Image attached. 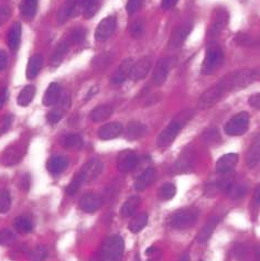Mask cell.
Wrapping results in <instances>:
<instances>
[{"instance_id":"obj_21","label":"cell","mask_w":260,"mask_h":261,"mask_svg":"<svg viewBox=\"0 0 260 261\" xmlns=\"http://www.w3.org/2000/svg\"><path fill=\"white\" fill-rule=\"evenodd\" d=\"M134 64L135 63H134V60H132V59L124 60L123 62H121V64L119 65L118 70L116 71L115 74L113 75V79H112L113 84L119 85V84H123L124 82H126V80L130 76L132 66H134Z\"/></svg>"},{"instance_id":"obj_41","label":"cell","mask_w":260,"mask_h":261,"mask_svg":"<svg viewBox=\"0 0 260 261\" xmlns=\"http://www.w3.org/2000/svg\"><path fill=\"white\" fill-rule=\"evenodd\" d=\"M176 193V187L172 183H165L159 190V197L163 199V201H169V199L173 198Z\"/></svg>"},{"instance_id":"obj_1","label":"cell","mask_w":260,"mask_h":261,"mask_svg":"<svg viewBox=\"0 0 260 261\" xmlns=\"http://www.w3.org/2000/svg\"><path fill=\"white\" fill-rule=\"evenodd\" d=\"M255 82L252 70H239L225 75L218 83L225 92H236L246 88Z\"/></svg>"},{"instance_id":"obj_18","label":"cell","mask_w":260,"mask_h":261,"mask_svg":"<svg viewBox=\"0 0 260 261\" xmlns=\"http://www.w3.org/2000/svg\"><path fill=\"white\" fill-rule=\"evenodd\" d=\"M192 30V25L187 24L184 26H181L171 33V37L169 39V47L171 49H178L183 46L186 38L189 37L190 32Z\"/></svg>"},{"instance_id":"obj_31","label":"cell","mask_w":260,"mask_h":261,"mask_svg":"<svg viewBox=\"0 0 260 261\" xmlns=\"http://www.w3.org/2000/svg\"><path fill=\"white\" fill-rule=\"evenodd\" d=\"M114 109L109 105H101V106H97L92 110L91 119L94 123H103V121H106L112 117Z\"/></svg>"},{"instance_id":"obj_43","label":"cell","mask_w":260,"mask_h":261,"mask_svg":"<svg viewBox=\"0 0 260 261\" xmlns=\"http://www.w3.org/2000/svg\"><path fill=\"white\" fill-rule=\"evenodd\" d=\"M87 35V30L85 28L83 27H76L74 28L73 30L71 32V38H70V42L73 43H82L83 41L85 40Z\"/></svg>"},{"instance_id":"obj_59","label":"cell","mask_w":260,"mask_h":261,"mask_svg":"<svg viewBox=\"0 0 260 261\" xmlns=\"http://www.w3.org/2000/svg\"><path fill=\"white\" fill-rule=\"evenodd\" d=\"M255 202L260 205V186L257 187V190L255 192Z\"/></svg>"},{"instance_id":"obj_14","label":"cell","mask_w":260,"mask_h":261,"mask_svg":"<svg viewBox=\"0 0 260 261\" xmlns=\"http://www.w3.org/2000/svg\"><path fill=\"white\" fill-rule=\"evenodd\" d=\"M102 170H103V163L101 162V160L92 159L88 161L84 166H83L77 174L81 176V179L84 183L93 182L101 175Z\"/></svg>"},{"instance_id":"obj_29","label":"cell","mask_w":260,"mask_h":261,"mask_svg":"<svg viewBox=\"0 0 260 261\" xmlns=\"http://www.w3.org/2000/svg\"><path fill=\"white\" fill-rule=\"evenodd\" d=\"M43 65V58L41 54H35L29 59V62L27 65L26 76L28 80H33L40 73Z\"/></svg>"},{"instance_id":"obj_57","label":"cell","mask_w":260,"mask_h":261,"mask_svg":"<svg viewBox=\"0 0 260 261\" xmlns=\"http://www.w3.org/2000/svg\"><path fill=\"white\" fill-rule=\"evenodd\" d=\"M98 91H99V88L97 87V86H93L92 88H91V91L88 92V94L86 95V101H88V99H91L94 95H95V94H97L98 93Z\"/></svg>"},{"instance_id":"obj_17","label":"cell","mask_w":260,"mask_h":261,"mask_svg":"<svg viewBox=\"0 0 260 261\" xmlns=\"http://www.w3.org/2000/svg\"><path fill=\"white\" fill-rule=\"evenodd\" d=\"M260 161V133L252 137L246 152V163L250 169L255 168Z\"/></svg>"},{"instance_id":"obj_5","label":"cell","mask_w":260,"mask_h":261,"mask_svg":"<svg viewBox=\"0 0 260 261\" xmlns=\"http://www.w3.org/2000/svg\"><path fill=\"white\" fill-rule=\"evenodd\" d=\"M248 127H249V116L246 112H241L228 120V123L225 125V132L231 137L241 136L248 130Z\"/></svg>"},{"instance_id":"obj_52","label":"cell","mask_w":260,"mask_h":261,"mask_svg":"<svg viewBox=\"0 0 260 261\" xmlns=\"http://www.w3.org/2000/svg\"><path fill=\"white\" fill-rule=\"evenodd\" d=\"M20 187L24 190L25 192L29 191L30 188V175L29 174H25L24 176L21 177L20 180Z\"/></svg>"},{"instance_id":"obj_20","label":"cell","mask_w":260,"mask_h":261,"mask_svg":"<svg viewBox=\"0 0 260 261\" xmlns=\"http://www.w3.org/2000/svg\"><path fill=\"white\" fill-rule=\"evenodd\" d=\"M124 132V127L120 123H108L106 125L102 126L101 128L97 130L98 137L102 140H110V139H115L119 137L121 133Z\"/></svg>"},{"instance_id":"obj_8","label":"cell","mask_w":260,"mask_h":261,"mask_svg":"<svg viewBox=\"0 0 260 261\" xmlns=\"http://www.w3.org/2000/svg\"><path fill=\"white\" fill-rule=\"evenodd\" d=\"M174 63H175V59L171 57L162 58L158 61L156 68H154L153 76H152V82L154 85L161 86L164 84Z\"/></svg>"},{"instance_id":"obj_23","label":"cell","mask_w":260,"mask_h":261,"mask_svg":"<svg viewBox=\"0 0 260 261\" xmlns=\"http://www.w3.org/2000/svg\"><path fill=\"white\" fill-rule=\"evenodd\" d=\"M238 162V154L236 153H227L220 157L216 162V171L218 173H228L233 171V169Z\"/></svg>"},{"instance_id":"obj_22","label":"cell","mask_w":260,"mask_h":261,"mask_svg":"<svg viewBox=\"0 0 260 261\" xmlns=\"http://www.w3.org/2000/svg\"><path fill=\"white\" fill-rule=\"evenodd\" d=\"M147 133V127L140 121H130L125 130V138L129 141L139 140Z\"/></svg>"},{"instance_id":"obj_28","label":"cell","mask_w":260,"mask_h":261,"mask_svg":"<svg viewBox=\"0 0 260 261\" xmlns=\"http://www.w3.org/2000/svg\"><path fill=\"white\" fill-rule=\"evenodd\" d=\"M69 163V160L65 157H62V155H55V157H51L48 160L47 168L50 173L60 174L68 169Z\"/></svg>"},{"instance_id":"obj_51","label":"cell","mask_w":260,"mask_h":261,"mask_svg":"<svg viewBox=\"0 0 260 261\" xmlns=\"http://www.w3.org/2000/svg\"><path fill=\"white\" fill-rule=\"evenodd\" d=\"M10 9L8 7H0V26L4 25L10 17Z\"/></svg>"},{"instance_id":"obj_38","label":"cell","mask_w":260,"mask_h":261,"mask_svg":"<svg viewBox=\"0 0 260 261\" xmlns=\"http://www.w3.org/2000/svg\"><path fill=\"white\" fill-rule=\"evenodd\" d=\"M147 224H148V215L146 213H142L135 216V217L130 220L128 228L131 232L137 234V232H139L145 228Z\"/></svg>"},{"instance_id":"obj_42","label":"cell","mask_w":260,"mask_h":261,"mask_svg":"<svg viewBox=\"0 0 260 261\" xmlns=\"http://www.w3.org/2000/svg\"><path fill=\"white\" fill-rule=\"evenodd\" d=\"M11 206V195L8 190L0 191V213H7Z\"/></svg>"},{"instance_id":"obj_12","label":"cell","mask_w":260,"mask_h":261,"mask_svg":"<svg viewBox=\"0 0 260 261\" xmlns=\"http://www.w3.org/2000/svg\"><path fill=\"white\" fill-rule=\"evenodd\" d=\"M138 159L136 152L132 150H123L117 158V169L121 173H129V172L134 171L138 165Z\"/></svg>"},{"instance_id":"obj_33","label":"cell","mask_w":260,"mask_h":261,"mask_svg":"<svg viewBox=\"0 0 260 261\" xmlns=\"http://www.w3.org/2000/svg\"><path fill=\"white\" fill-rule=\"evenodd\" d=\"M83 138L76 133H70L61 139V146L68 150H81L83 148Z\"/></svg>"},{"instance_id":"obj_49","label":"cell","mask_w":260,"mask_h":261,"mask_svg":"<svg viewBox=\"0 0 260 261\" xmlns=\"http://www.w3.org/2000/svg\"><path fill=\"white\" fill-rule=\"evenodd\" d=\"M142 5V0H128V3H127V13L129 15H134L136 14L138 10L140 9Z\"/></svg>"},{"instance_id":"obj_39","label":"cell","mask_w":260,"mask_h":261,"mask_svg":"<svg viewBox=\"0 0 260 261\" xmlns=\"http://www.w3.org/2000/svg\"><path fill=\"white\" fill-rule=\"evenodd\" d=\"M14 227L20 234H29L33 229V224L26 216H19V217H16L14 221Z\"/></svg>"},{"instance_id":"obj_27","label":"cell","mask_w":260,"mask_h":261,"mask_svg":"<svg viewBox=\"0 0 260 261\" xmlns=\"http://www.w3.org/2000/svg\"><path fill=\"white\" fill-rule=\"evenodd\" d=\"M61 98V87L58 83H51L47 88L42 98V104L44 106H54Z\"/></svg>"},{"instance_id":"obj_62","label":"cell","mask_w":260,"mask_h":261,"mask_svg":"<svg viewBox=\"0 0 260 261\" xmlns=\"http://www.w3.org/2000/svg\"><path fill=\"white\" fill-rule=\"evenodd\" d=\"M200 261H202V260H200Z\"/></svg>"},{"instance_id":"obj_53","label":"cell","mask_w":260,"mask_h":261,"mask_svg":"<svg viewBox=\"0 0 260 261\" xmlns=\"http://www.w3.org/2000/svg\"><path fill=\"white\" fill-rule=\"evenodd\" d=\"M7 64H8L7 53H6L4 50H0V72L7 68Z\"/></svg>"},{"instance_id":"obj_54","label":"cell","mask_w":260,"mask_h":261,"mask_svg":"<svg viewBox=\"0 0 260 261\" xmlns=\"http://www.w3.org/2000/svg\"><path fill=\"white\" fill-rule=\"evenodd\" d=\"M7 98H8V90L5 87L0 91V109L4 108L6 102H7Z\"/></svg>"},{"instance_id":"obj_25","label":"cell","mask_w":260,"mask_h":261,"mask_svg":"<svg viewBox=\"0 0 260 261\" xmlns=\"http://www.w3.org/2000/svg\"><path fill=\"white\" fill-rule=\"evenodd\" d=\"M157 177V172L153 168H148L138 176L135 183V188L137 191L146 190L148 186H150Z\"/></svg>"},{"instance_id":"obj_47","label":"cell","mask_w":260,"mask_h":261,"mask_svg":"<svg viewBox=\"0 0 260 261\" xmlns=\"http://www.w3.org/2000/svg\"><path fill=\"white\" fill-rule=\"evenodd\" d=\"M245 193H246V188L244 186H242L241 184H235L234 183L233 186H231L229 188V191L227 192V195L233 199H236V198L244 196Z\"/></svg>"},{"instance_id":"obj_7","label":"cell","mask_w":260,"mask_h":261,"mask_svg":"<svg viewBox=\"0 0 260 261\" xmlns=\"http://www.w3.org/2000/svg\"><path fill=\"white\" fill-rule=\"evenodd\" d=\"M27 151V146L24 143H15L5 150L2 157H0V162L6 166L15 165L22 160Z\"/></svg>"},{"instance_id":"obj_50","label":"cell","mask_w":260,"mask_h":261,"mask_svg":"<svg viewBox=\"0 0 260 261\" xmlns=\"http://www.w3.org/2000/svg\"><path fill=\"white\" fill-rule=\"evenodd\" d=\"M248 103H249L251 107L256 108V109H260V93L251 95L249 97V99H248Z\"/></svg>"},{"instance_id":"obj_35","label":"cell","mask_w":260,"mask_h":261,"mask_svg":"<svg viewBox=\"0 0 260 261\" xmlns=\"http://www.w3.org/2000/svg\"><path fill=\"white\" fill-rule=\"evenodd\" d=\"M19 8L27 20H32L38 10V0H21Z\"/></svg>"},{"instance_id":"obj_15","label":"cell","mask_w":260,"mask_h":261,"mask_svg":"<svg viewBox=\"0 0 260 261\" xmlns=\"http://www.w3.org/2000/svg\"><path fill=\"white\" fill-rule=\"evenodd\" d=\"M103 197L96 193H86L80 199L81 209L87 214L95 213L103 206Z\"/></svg>"},{"instance_id":"obj_30","label":"cell","mask_w":260,"mask_h":261,"mask_svg":"<svg viewBox=\"0 0 260 261\" xmlns=\"http://www.w3.org/2000/svg\"><path fill=\"white\" fill-rule=\"evenodd\" d=\"M218 221L219 218L217 216H213L212 218H209L206 221V224L203 226V228L200 230V232L197 234V241L200 243H205L209 238H211L215 228H216Z\"/></svg>"},{"instance_id":"obj_32","label":"cell","mask_w":260,"mask_h":261,"mask_svg":"<svg viewBox=\"0 0 260 261\" xmlns=\"http://www.w3.org/2000/svg\"><path fill=\"white\" fill-rule=\"evenodd\" d=\"M141 204V198L138 195L130 196L127 201L124 203L123 206L120 208V215L123 217H131L134 215L137 209L139 208Z\"/></svg>"},{"instance_id":"obj_37","label":"cell","mask_w":260,"mask_h":261,"mask_svg":"<svg viewBox=\"0 0 260 261\" xmlns=\"http://www.w3.org/2000/svg\"><path fill=\"white\" fill-rule=\"evenodd\" d=\"M227 19H228V16H227V11L224 10V9H219V11L217 13V17H216V20L213 24L212 28H211V37H216L218 36L220 31L224 29V27L227 24Z\"/></svg>"},{"instance_id":"obj_3","label":"cell","mask_w":260,"mask_h":261,"mask_svg":"<svg viewBox=\"0 0 260 261\" xmlns=\"http://www.w3.org/2000/svg\"><path fill=\"white\" fill-rule=\"evenodd\" d=\"M224 63V52L217 44H209L206 50L205 58L203 61L202 73L204 75H212Z\"/></svg>"},{"instance_id":"obj_34","label":"cell","mask_w":260,"mask_h":261,"mask_svg":"<svg viewBox=\"0 0 260 261\" xmlns=\"http://www.w3.org/2000/svg\"><path fill=\"white\" fill-rule=\"evenodd\" d=\"M36 92L37 90L33 85H27L22 88V91L19 93L18 97H17V103H18L19 106L27 107L35 98Z\"/></svg>"},{"instance_id":"obj_48","label":"cell","mask_w":260,"mask_h":261,"mask_svg":"<svg viewBox=\"0 0 260 261\" xmlns=\"http://www.w3.org/2000/svg\"><path fill=\"white\" fill-rule=\"evenodd\" d=\"M146 256L149 258L148 261H157L162 256V251L156 247H150L146 250Z\"/></svg>"},{"instance_id":"obj_10","label":"cell","mask_w":260,"mask_h":261,"mask_svg":"<svg viewBox=\"0 0 260 261\" xmlns=\"http://www.w3.org/2000/svg\"><path fill=\"white\" fill-rule=\"evenodd\" d=\"M117 28V18L115 16H108L99 22L95 30V40L98 42L106 41L112 37Z\"/></svg>"},{"instance_id":"obj_60","label":"cell","mask_w":260,"mask_h":261,"mask_svg":"<svg viewBox=\"0 0 260 261\" xmlns=\"http://www.w3.org/2000/svg\"><path fill=\"white\" fill-rule=\"evenodd\" d=\"M180 261H190V258H189V256H183L180 259Z\"/></svg>"},{"instance_id":"obj_26","label":"cell","mask_w":260,"mask_h":261,"mask_svg":"<svg viewBox=\"0 0 260 261\" xmlns=\"http://www.w3.org/2000/svg\"><path fill=\"white\" fill-rule=\"evenodd\" d=\"M21 32L22 27L20 22H15L9 29L7 35V44L11 51L15 52L18 50L21 42Z\"/></svg>"},{"instance_id":"obj_11","label":"cell","mask_w":260,"mask_h":261,"mask_svg":"<svg viewBox=\"0 0 260 261\" xmlns=\"http://www.w3.org/2000/svg\"><path fill=\"white\" fill-rule=\"evenodd\" d=\"M71 103L72 101L69 94H65V95L61 96L59 102L55 104V107L47 116V119L49 123L51 125H57L59 121L63 118L65 113L70 109Z\"/></svg>"},{"instance_id":"obj_9","label":"cell","mask_w":260,"mask_h":261,"mask_svg":"<svg viewBox=\"0 0 260 261\" xmlns=\"http://www.w3.org/2000/svg\"><path fill=\"white\" fill-rule=\"evenodd\" d=\"M195 162H196V153L194 152V150L186 149L181 153L179 159L175 161L172 169L173 173L180 174V173H186V172H190L193 168H194Z\"/></svg>"},{"instance_id":"obj_19","label":"cell","mask_w":260,"mask_h":261,"mask_svg":"<svg viewBox=\"0 0 260 261\" xmlns=\"http://www.w3.org/2000/svg\"><path fill=\"white\" fill-rule=\"evenodd\" d=\"M98 7L97 0H79L76 2L74 16L82 14L85 17V19H91L96 15L99 9Z\"/></svg>"},{"instance_id":"obj_56","label":"cell","mask_w":260,"mask_h":261,"mask_svg":"<svg viewBox=\"0 0 260 261\" xmlns=\"http://www.w3.org/2000/svg\"><path fill=\"white\" fill-rule=\"evenodd\" d=\"M10 125H11V118L9 117V116H6L3 121V131H7Z\"/></svg>"},{"instance_id":"obj_13","label":"cell","mask_w":260,"mask_h":261,"mask_svg":"<svg viewBox=\"0 0 260 261\" xmlns=\"http://www.w3.org/2000/svg\"><path fill=\"white\" fill-rule=\"evenodd\" d=\"M182 125L179 121H172L167 128L160 133L157 139V146L160 148H167L173 143L175 138L181 131Z\"/></svg>"},{"instance_id":"obj_40","label":"cell","mask_w":260,"mask_h":261,"mask_svg":"<svg viewBox=\"0 0 260 261\" xmlns=\"http://www.w3.org/2000/svg\"><path fill=\"white\" fill-rule=\"evenodd\" d=\"M146 31V21L143 18H137L130 25V35L135 39H140Z\"/></svg>"},{"instance_id":"obj_45","label":"cell","mask_w":260,"mask_h":261,"mask_svg":"<svg viewBox=\"0 0 260 261\" xmlns=\"http://www.w3.org/2000/svg\"><path fill=\"white\" fill-rule=\"evenodd\" d=\"M16 241V236L11 230L4 229L0 231V245L11 246Z\"/></svg>"},{"instance_id":"obj_6","label":"cell","mask_w":260,"mask_h":261,"mask_svg":"<svg viewBox=\"0 0 260 261\" xmlns=\"http://www.w3.org/2000/svg\"><path fill=\"white\" fill-rule=\"evenodd\" d=\"M225 93H226L225 90L219 83L213 85L212 87L207 88V90L202 94L200 99H198V103H197L198 108L202 110H205L213 107L215 104H217L219 102V99L223 97Z\"/></svg>"},{"instance_id":"obj_36","label":"cell","mask_w":260,"mask_h":261,"mask_svg":"<svg viewBox=\"0 0 260 261\" xmlns=\"http://www.w3.org/2000/svg\"><path fill=\"white\" fill-rule=\"evenodd\" d=\"M75 6L76 2H74V0H69V2L61 6V8L58 11V20L60 24H64L72 16H74Z\"/></svg>"},{"instance_id":"obj_44","label":"cell","mask_w":260,"mask_h":261,"mask_svg":"<svg viewBox=\"0 0 260 261\" xmlns=\"http://www.w3.org/2000/svg\"><path fill=\"white\" fill-rule=\"evenodd\" d=\"M48 256V249L44 246H38L30 252V261H43Z\"/></svg>"},{"instance_id":"obj_61","label":"cell","mask_w":260,"mask_h":261,"mask_svg":"<svg viewBox=\"0 0 260 261\" xmlns=\"http://www.w3.org/2000/svg\"><path fill=\"white\" fill-rule=\"evenodd\" d=\"M90 261H102V260H101V257H99V258L94 257V258H92Z\"/></svg>"},{"instance_id":"obj_55","label":"cell","mask_w":260,"mask_h":261,"mask_svg":"<svg viewBox=\"0 0 260 261\" xmlns=\"http://www.w3.org/2000/svg\"><path fill=\"white\" fill-rule=\"evenodd\" d=\"M179 0H162V8L165 10H169L171 8H173L174 6L176 5Z\"/></svg>"},{"instance_id":"obj_58","label":"cell","mask_w":260,"mask_h":261,"mask_svg":"<svg viewBox=\"0 0 260 261\" xmlns=\"http://www.w3.org/2000/svg\"><path fill=\"white\" fill-rule=\"evenodd\" d=\"M252 73H253V77H255V82L256 81H260V68L253 69Z\"/></svg>"},{"instance_id":"obj_24","label":"cell","mask_w":260,"mask_h":261,"mask_svg":"<svg viewBox=\"0 0 260 261\" xmlns=\"http://www.w3.org/2000/svg\"><path fill=\"white\" fill-rule=\"evenodd\" d=\"M70 46H71L70 41H66V40L60 42L58 44L57 48L54 49L51 58H50V66H52V68H58V66L63 62L64 58L66 57V54H68L70 50Z\"/></svg>"},{"instance_id":"obj_46","label":"cell","mask_w":260,"mask_h":261,"mask_svg":"<svg viewBox=\"0 0 260 261\" xmlns=\"http://www.w3.org/2000/svg\"><path fill=\"white\" fill-rule=\"evenodd\" d=\"M82 184H84V182H83L79 174H76L74 176V179L72 180L70 184L68 185V187H66V193H68L69 195H74V194L80 190Z\"/></svg>"},{"instance_id":"obj_4","label":"cell","mask_w":260,"mask_h":261,"mask_svg":"<svg viewBox=\"0 0 260 261\" xmlns=\"http://www.w3.org/2000/svg\"><path fill=\"white\" fill-rule=\"evenodd\" d=\"M198 218V210L193 207L182 208L176 210V212L171 216L170 225L173 227L174 229L184 230L189 229L196 223Z\"/></svg>"},{"instance_id":"obj_2","label":"cell","mask_w":260,"mask_h":261,"mask_svg":"<svg viewBox=\"0 0 260 261\" xmlns=\"http://www.w3.org/2000/svg\"><path fill=\"white\" fill-rule=\"evenodd\" d=\"M125 249V242L123 237L114 235L108 237L104 241L101 250L102 261H121Z\"/></svg>"},{"instance_id":"obj_16","label":"cell","mask_w":260,"mask_h":261,"mask_svg":"<svg viewBox=\"0 0 260 261\" xmlns=\"http://www.w3.org/2000/svg\"><path fill=\"white\" fill-rule=\"evenodd\" d=\"M151 65H152L151 58L143 57L142 59L138 60L134 64V66H132L129 79H131L132 81L143 80L148 75L149 72H150Z\"/></svg>"}]
</instances>
